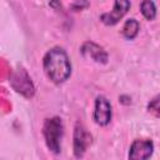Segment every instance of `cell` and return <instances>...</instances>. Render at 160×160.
Wrapping results in <instances>:
<instances>
[{"instance_id": "obj_1", "label": "cell", "mask_w": 160, "mask_h": 160, "mask_svg": "<svg viewBox=\"0 0 160 160\" xmlns=\"http://www.w3.org/2000/svg\"><path fill=\"white\" fill-rule=\"evenodd\" d=\"M42 68L48 79L51 80L54 84H62L71 75L70 59L66 51L60 46L50 49L44 55Z\"/></svg>"}, {"instance_id": "obj_2", "label": "cell", "mask_w": 160, "mask_h": 160, "mask_svg": "<svg viewBox=\"0 0 160 160\" xmlns=\"http://www.w3.org/2000/svg\"><path fill=\"white\" fill-rule=\"evenodd\" d=\"M62 134H64V125L59 116H54L45 120L42 126V135L45 139V144L51 152L59 154L61 151Z\"/></svg>"}, {"instance_id": "obj_3", "label": "cell", "mask_w": 160, "mask_h": 160, "mask_svg": "<svg viewBox=\"0 0 160 160\" xmlns=\"http://www.w3.org/2000/svg\"><path fill=\"white\" fill-rule=\"evenodd\" d=\"M91 144V135L86 131L81 122H76L74 129V155L75 158H82L86 149Z\"/></svg>"}, {"instance_id": "obj_4", "label": "cell", "mask_w": 160, "mask_h": 160, "mask_svg": "<svg viewBox=\"0 0 160 160\" xmlns=\"http://www.w3.org/2000/svg\"><path fill=\"white\" fill-rule=\"evenodd\" d=\"M130 6H131L130 0H115L114 9L110 12H105L100 16L101 22H104L108 26H112L118 24L124 18V15L129 11Z\"/></svg>"}, {"instance_id": "obj_5", "label": "cell", "mask_w": 160, "mask_h": 160, "mask_svg": "<svg viewBox=\"0 0 160 160\" xmlns=\"http://www.w3.org/2000/svg\"><path fill=\"white\" fill-rule=\"evenodd\" d=\"M111 104L110 101L102 96L99 95L95 99V108H94V120L100 126H106L111 120Z\"/></svg>"}, {"instance_id": "obj_6", "label": "cell", "mask_w": 160, "mask_h": 160, "mask_svg": "<svg viewBox=\"0 0 160 160\" xmlns=\"http://www.w3.org/2000/svg\"><path fill=\"white\" fill-rule=\"evenodd\" d=\"M154 151V144L151 140H134L130 150H129V159L135 160H146L151 156Z\"/></svg>"}, {"instance_id": "obj_7", "label": "cell", "mask_w": 160, "mask_h": 160, "mask_svg": "<svg viewBox=\"0 0 160 160\" xmlns=\"http://www.w3.org/2000/svg\"><path fill=\"white\" fill-rule=\"evenodd\" d=\"M81 54L86 58L92 59L94 61H96L99 64L108 62V52L95 42H91V41L85 42L81 46Z\"/></svg>"}, {"instance_id": "obj_8", "label": "cell", "mask_w": 160, "mask_h": 160, "mask_svg": "<svg viewBox=\"0 0 160 160\" xmlns=\"http://www.w3.org/2000/svg\"><path fill=\"white\" fill-rule=\"evenodd\" d=\"M140 30V25L139 21L135 19H128L122 26V35L125 39L128 40H132L136 38L138 32Z\"/></svg>"}, {"instance_id": "obj_9", "label": "cell", "mask_w": 160, "mask_h": 160, "mask_svg": "<svg viewBox=\"0 0 160 160\" xmlns=\"http://www.w3.org/2000/svg\"><path fill=\"white\" fill-rule=\"evenodd\" d=\"M140 11L146 20H154L156 16V6L152 0H142L140 4Z\"/></svg>"}, {"instance_id": "obj_10", "label": "cell", "mask_w": 160, "mask_h": 160, "mask_svg": "<svg viewBox=\"0 0 160 160\" xmlns=\"http://www.w3.org/2000/svg\"><path fill=\"white\" fill-rule=\"evenodd\" d=\"M89 1L88 0H75L72 4H71V10L74 11H80V10H84L86 8H89Z\"/></svg>"}, {"instance_id": "obj_11", "label": "cell", "mask_w": 160, "mask_h": 160, "mask_svg": "<svg viewBox=\"0 0 160 160\" xmlns=\"http://www.w3.org/2000/svg\"><path fill=\"white\" fill-rule=\"evenodd\" d=\"M148 109H149V111L154 112L155 116H159V96H155V98L150 101Z\"/></svg>"}]
</instances>
